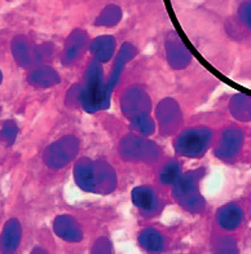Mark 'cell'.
I'll list each match as a JSON object with an SVG mask.
<instances>
[{"mask_svg":"<svg viewBox=\"0 0 251 254\" xmlns=\"http://www.w3.org/2000/svg\"><path fill=\"white\" fill-rule=\"evenodd\" d=\"M74 179L83 190L109 194L117 187L115 170L105 161L82 158L74 166Z\"/></svg>","mask_w":251,"mask_h":254,"instance_id":"obj_1","label":"cell"},{"mask_svg":"<svg viewBox=\"0 0 251 254\" xmlns=\"http://www.w3.org/2000/svg\"><path fill=\"white\" fill-rule=\"evenodd\" d=\"M110 91L104 80L100 61L94 60L88 65L84 84L78 88L77 100L87 112H98L106 105Z\"/></svg>","mask_w":251,"mask_h":254,"instance_id":"obj_2","label":"cell"},{"mask_svg":"<svg viewBox=\"0 0 251 254\" xmlns=\"http://www.w3.org/2000/svg\"><path fill=\"white\" fill-rule=\"evenodd\" d=\"M198 171H191L185 175H181L175 183L174 196L181 206L192 211L201 213L204 207V200L198 192Z\"/></svg>","mask_w":251,"mask_h":254,"instance_id":"obj_3","label":"cell"},{"mask_svg":"<svg viewBox=\"0 0 251 254\" xmlns=\"http://www.w3.org/2000/svg\"><path fill=\"white\" fill-rule=\"evenodd\" d=\"M212 139L208 128H189L183 131L175 141V149L184 157H200L206 152Z\"/></svg>","mask_w":251,"mask_h":254,"instance_id":"obj_4","label":"cell"},{"mask_svg":"<svg viewBox=\"0 0 251 254\" xmlns=\"http://www.w3.org/2000/svg\"><path fill=\"white\" fill-rule=\"evenodd\" d=\"M79 151V141L75 136H64L46 148L43 161L50 169H61L69 165Z\"/></svg>","mask_w":251,"mask_h":254,"instance_id":"obj_5","label":"cell"},{"mask_svg":"<svg viewBox=\"0 0 251 254\" xmlns=\"http://www.w3.org/2000/svg\"><path fill=\"white\" fill-rule=\"evenodd\" d=\"M121 154L124 160L151 162L158 158V147L149 140L128 135L121 143Z\"/></svg>","mask_w":251,"mask_h":254,"instance_id":"obj_6","label":"cell"},{"mask_svg":"<svg viewBox=\"0 0 251 254\" xmlns=\"http://www.w3.org/2000/svg\"><path fill=\"white\" fill-rule=\"evenodd\" d=\"M12 52L17 64L24 67L34 66L35 64L41 63L44 57V50L33 44L25 37L14 38L12 43Z\"/></svg>","mask_w":251,"mask_h":254,"instance_id":"obj_7","label":"cell"},{"mask_svg":"<svg viewBox=\"0 0 251 254\" xmlns=\"http://www.w3.org/2000/svg\"><path fill=\"white\" fill-rule=\"evenodd\" d=\"M242 144H244V134H242V131L236 128V127L227 128L223 132V135H221L215 154L220 160H232V158H235L240 153Z\"/></svg>","mask_w":251,"mask_h":254,"instance_id":"obj_8","label":"cell"},{"mask_svg":"<svg viewBox=\"0 0 251 254\" xmlns=\"http://www.w3.org/2000/svg\"><path fill=\"white\" fill-rule=\"evenodd\" d=\"M122 109L123 113L134 120L135 117H139L141 114L149 113L151 109V100L144 91L138 90V88H131L122 99Z\"/></svg>","mask_w":251,"mask_h":254,"instance_id":"obj_9","label":"cell"},{"mask_svg":"<svg viewBox=\"0 0 251 254\" xmlns=\"http://www.w3.org/2000/svg\"><path fill=\"white\" fill-rule=\"evenodd\" d=\"M158 124L163 134H171L174 132L175 128L180 125V111H179L178 104L172 99H164L158 105Z\"/></svg>","mask_w":251,"mask_h":254,"instance_id":"obj_10","label":"cell"},{"mask_svg":"<svg viewBox=\"0 0 251 254\" xmlns=\"http://www.w3.org/2000/svg\"><path fill=\"white\" fill-rule=\"evenodd\" d=\"M132 201L135 206L144 215H153L158 211L159 200L157 193L151 187H138L132 190Z\"/></svg>","mask_w":251,"mask_h":254,"instance_id":"obj_11","label":"cell"},{"mask_svg":"<svg viewBox=\"0 0 251 254\" xmlns=\"http://www.w3.org/2000/svg\"><path fill=\"white\" fill-rule=\"evenodd\" d=\"M22 238V228L18 219L12 218L5 223L3 234L0 236V251L3 253H13L20 245Z\"/></svg>","mask_w":251,"mask_h":254,"instance_id":"obj_12","label":"cell"},{"mask_svg":"<svg viewBox=\"0 0 251 254\" xmlns=\"http://www.w3.org/2000/svg\"><path fill=\"white\" fill-rule=\"evenodd\" d=\"M53 230L58 238L64 239L66 241H71V243H78L83 238L81 226L69 215L57 217L53 224Z\"/></svg>","mask_w":251,"mask_h":254,"instance_id":"obj_13","label":"cell"},{"mask_svg":"<svg viewBox=\"0 0 251 254\" xmlns=\"http://www.w3.org/2000/svg\"><path fill=\"white\" fill-rule=\"evenodd\" d=\"M244 219V211L238 205L227 204L221 206L216 213V221L219 226L225 231L237 230Z\"/></svg>","mask_w":251,"mask_h":254,"instance_id":"obj_14","label":"cell"},{"mask_svg":"<svg viewBox=\"0 0 251 254\" xmlns=\"http://www.w3.org/2000/svg\"><path fill=\"white\" fill-rule=\"evenodd\" d=\"M166 55L170 61V64L175 69H183L187 66L189 61H191V54L189 51L185 48V46L181 43L179 37H175L172 39H168L166 43Z\"/></svg>","mask_w":251,"mask_h":254,"instance_id":"obj_15","label":"cell"},{"mask_svg":"<svg viewBox=\"0 0 251 254\" xmlns=\"http://www.w3.org/2000/svg\"><path fill=\"white\" fill-rule=\"evenodd\" d=\"M84 46H86V33H83L82 30L73 31V34L69 37V39L66 40V44H65L62 63L71 64L78 60Z\"/></svg>","mask_w":251,"mask_h":254,"instance_id":"obj_16","label":"cell"},{"mask_svg":"<svg viewBox=\"0 0 251 254\" xmlns=\"http://www.w3.org/2000/svg\"><path fill=\"white\" fill-rule=\"evenodd\" d=\"M27 79H29L30 84H33L35 87L47 88L58 83L60 82V75L52 67L41 66L37 67V69H33L27 75Z\"/></svg>","mask_w":251,"mask_h":254,"instance_id":"obj_17","label":"cell"},{"mask_svg":"<svg viewBox=\"0 0 251 254\" xmlns=\"http://www.w3.org/2000/svg\"><path fill=\"white\" fill-rule=\"evenodd\" d=\"M115 51V40L113 37H99L91 44V52L100 63H106L111 59Z\"/></svg>","mask_w":251,"mask_h":254,"instance_id":"obj_18","label":"cell"},{"mask_svg":"<svg viewBox=\"0 0 251 254\" xmlns=\"http://www.w3.org/2000/svg\"><path fill=\"white\" fill-rule=\"evenodd\" d=\"M229 111L233 117L242 122L251 121V97L244 94L236 95L229 103Z\"/></svg>","mask_w":251,"mask_h":254,"instance_id":"obj_19","label":"cell"},{"mask_svg":"<svg viewBox=\"0 0 251 254\" xmlns=\"http://www.w3.org/2000/svg\"><path fill=\"white\" fill-rule=\"evenodd\" d=\"M134 56H135V48L132 47L131 44H124L123 47H122V50L119 51L118 56L115 57V64H114L113 73H111L110 80L107 82V88H109L110 92L111 90H113L114 86H115V83H117V80L118 78H119V75H121L122 70H123L124 64H127Z\"/></svg>","mask_w":251,"mask_h":254,"instance_id":"obj_20","label":"cell"},{"mask_svg":"<svg viewBox=\"0 0 251 254\" xmlns=\"http://www.w3.org/2000/svg\"><path fill=\"white\" fill-rule=\"evenodd\" d=\"M141 247L149 252H159L163 248V238L158 231L148 228L140 234L139 238Z\"/></svg>","mask_w":251,"mask_h":254,"instance_id":"obj_21","label":"cell"},{"mask_svg":"<svg viewBox=\"0 0 251 254\" xmlns=\"http://www.w3.org/2000/svg\"><path fill=\"white\" fill-rule=\"evenodd\" d=\"M180 177V166L175 161L164 165L159 171V181L163 184H175Z\"/></svg>","mask_w":251,"mask_h":254,"instance_id":"obj_22","label":"cell"},{"mask_svg":"<svg viewBox=\"0 0 251 254\" xmlns=\"http://www.w3.org/2000/svg\"><path fill=\"white\" fill-rule=\"evenodd\" d=\"M131 122H132V127H134L135 130L144 135L153 134L154 128H155V125H154L153 120L149 117V113L141 114L139 117H135Z\"/></svg>","mask_w":251,"mask_h":254,"instance_id":"obj_23","label":"cell"},{"mask_svg":"<svg viewBox=\"0 0 251 254\" xmlns=\"http://www.w3.org/2000/svg\"><path fill=\"white\" fill-rule=\"evenodd\" d=\"M17 134H18V127L13 121H7L4 122L1 130H0V140L3 141L5 145L10 147L16 141Z\"/></svg>","mask_w":251,"mask_h":254,"instance_id":"obj_24","label":"cell"},{"mask_svg":"<svg viewBox=\"0 0 251 254\" xmlns=\"http://www.w3.org/2000/svg\"><path fill=\"white\" fill-rule=\"evenodd\" d=\"M238 16L241 18L242 24L251 30V1H246L238 10Z\"/></svg>","mask_w":251,"mask_h":254,"instance_id":"obj_25","label":"cell"},{"mask_svg":"<svg viewBox=\"0 0 251 254\" xmlns=\"http://www.w3.org/2000/svg\"><path fill=\"white\" fill-rule=\"evenodd\" d=\"M1 80H3V74L0 73V83H1Z\"/></svg>","mask_w":251,"mask_h":254,"instance_id":"obj_26","label":"cell"}]
</instances>
